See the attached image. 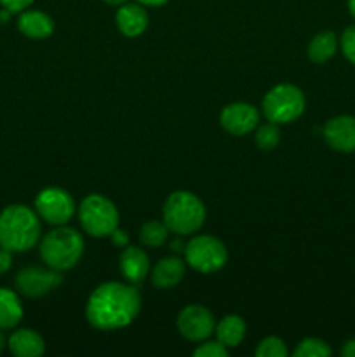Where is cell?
<instances>
[{
    "mask_svg": "<svg viewBox=\"0 0 355 357\" xmlns=\"http://www.w3.org/2000/svg\"><path fill=\"white\" fill-rule=\"evenodd\" d=\"M141 296L134 286L122 282H104L90 293L87 300L86 316L90 326L101 331L118 330L129 326L138 317Z\"/></svg>",
    "mask_w": 355,
    "mask_h": 357,
    "instance_id": "6da1fadb",
    "label": "cell"
},
{
    "mask_svg": "<svg viewBox=\"0 0 355 357\" xmlns=\"http://www.w3.org/2000/svg\"><path fill=\"white\" fill-rule=\"evenodd\" d=\"M40 220L23 204H10L0 213V246L13 253L30 251L40 239Z\"/></svg>",
    "mask_w": 355,
    "mask_h": 357,
    "instance_id": "7a4b0ae2",
    "label": "cell"
},
{
    "mask_svg": "<svg viewBox=\"0 0 355 357\" xmlns=\"http://www.w3.org/2000/svg\"><path fill=\"white\" fill-rule=\"evenodd\" d=\"M162 213L169 232L178 236H190L200 230L205 222V206L197 195L187 190L173 192L167 197Z\"/></svg>",
    "mask_w": 355,
    "mask_h": 357,
    "instance_id": "3957f363",
    "label": "cell"
},
{
    "mask_svg": "<svg viewBox=\"0 0 355 357\" xmlns=\"http://www.w3.org/2000/svg\"><path fill=\"white\" fill-rule=\"evenodd\" d=\"M84 253V239L72 227L59 225L45 234L40 243V258L47 267L56 271L73 268Z\"/></svg>",
    "mask_w": 355,
    "mask_h": 357,
    "instance_id": "277c9868",
    "label": "cell"
},
{
    "mask_svg": "<svg viewBox=\"0 0 355 357\" xmlns=\"http://www.w3.org/2000/svg\"><path fill=\"white\" fill-rule=\"evenodd\" d=\"M265 117L275 124H287L301 117L305 112V94L292 84H278L263 98Z\"/></svg>",
    "mask_w": 355,
    "mask_h": 357,
    "instance_id": "5b68a950",
    "label": "cell"
},
{
    "mask_svg": "<svg viewBox=\"0 0 355 357\" xmlns=\"http://www.w3.org/2000/svg\"><path fill=\"white\" fill-rule=\"evenodd\" d=\"M79 220L84 232L93 237H110L118 229V209L104 195H87L79 209Z\"/></svg>",
    "mask_w": 355,
    "mask_h": 357,
    "instance_id": "8992f818",
    "label": "cell"
},
{
    "mask_svg": "<svg viewBox=\"0 0 355 357\" xmlns=\"http://www.w3.org/2000/svg\"><path fill=\"white\" fill-rule=\"evenodd\" d=\"M184 258L194 271L212 274L225 267L228 251L225 244L212 236H197L184 246Z\"/></svg>",
    "mask_w": 355,
    "mask_h": 357,
    "instance_id": "52a82bcc",
    "label": "cell"
},
{
    "mask_svg": "<svg viewBox=\"0 0 355 357\" xmlns=\"http://www.w3.org/2000/svg\"><path fill=\"white\" fill-rule=\"evenodd\" d=\"M35 211L51 225H65L75 215V202L72 195L58 187H47L35 199Z\"/></svg>",
    "mask_w": 355,
    "mask_h": 357,
    "instance_id": "ba28073f",
    "label": "cell"
},
{
    "mask_svg": "<svg viewBox=\"0 0 355 357\" xmlns=\"http://www.w3.org/2000/svg\"><path fill=\"white\" fill-rule=\"evenodd\" d=\"M63 282L61 271L51 267H26L16 274L14 284L21 295L28 298H40L59 288Z\"/></svg>",
    "mask_w": 355,
    "mask_h": 357,
    "instance_id": "9c48e42d",
    "label": "cell"
},
{
    "mask_svg": "<svg viewBox=\"0 0 355 357\" xmlns=\"http://www.w3.org/2000/svg\"><path fill=\"white\" fill-rule=\"evenodd\" d=\"M178 331L190 342H204L216 330L211 310L202 305H188L178 316Z\"/></svg>",
    "mask_w": 355,
    "mask_h": 357,
    "instance_id": "30bf717a",
    "label": "cell"
},
{
    "mask_svg": "<svg viewBox=\"0 0 355 357\" xmlns=\"http://www.w3.org/2000/svg\"><path fill=\"white\" fill-rule=\"evenodd\" d=\"M223 129L233 136H244L256 129L260 122V112L249 103H232L223 108L219 115Z\"/></svg>",
    "mask_w": 355,
    "mask_h": 357,
    "instance_id": "8fae6325",
    "label": "cell"
},
{
    "mask_svg": "<svg viewBox=\"0 0 355 357\" xmlns=\"http://www.w3.org/2000/svg\"><path fill=\"white\" fill-rule=\"evenodd\" d=\"M322 135L327 145L336 152H355V117L352 115H338L329 119L324 126Z\"/></svg>",
    "mask_w": 355,
    "mask_h": 357,
    "instance_id": "7c38bea8",
    "label": "cell"
},
{
    "mask_svg": "<svg viewBox=\"0 0 355 357\" xmlns=\"http://www.w3.org/2000/svg\"><path fill=\"white\" fill-rule=\"evenodd\" d=\"M118 267L131 284H141L150 272V260L141 248L125 246L118 258Z\"/></svg>",
    "mask_w": 355,
    "mask_h": 357,
    "instance_id": "4fadbf2b",
    "label": "cell"
},
{
    "mask_svg": "<svg viewBox=\"0 0 355 357\" xmlns=\"http://www.w3.org/2000/svg\"><path fill=\"white\" fill-rule=\"evenodd\" d=\"M118 31L125 37H139L148 28V13L141 3H124L115 16Z\"/></svg>",
    "mask_w": 355,
    "mask_h": 357,
    "instance_id": "5bb4252c",
    "label": "cell"
},
{
    "mask_svg": "<svg viewBox=\"0 0 355 357\" xmlns=\"http://www.w3.org/2000/svg\"><path fill=\"white\" fill-rule=\"evenodd\" d=\"M17 28L31 40H44L54 31V21L42 10H23L17 20Z\"/></svg>",
    "mask_w": 355,
    "mask_h": 357,
    "instance_id": "9a60e30c",
    "label": "cell"
},
{
    "mask_svg": "<svg viewBox=\"0 0 355 357\" xmlns=\"http://www.w3.org/2000/svg\"><path fill=\"white\" fill-rule=\"evenodd\" d=\"M7 345L16 357H38L45 352L44 338L30 328L14 331L7 340Z\"/></svg>",
    "mask_w": 355,
    "mask_h": 357,
    "instance_id": "2e32d148",
    "label": "cell"
},
{
    "mask_svg": "<svg viewBox=\"0 0 355 357\" xmlns=\"http://www.w3.org/2000/svg\"><path fill=\"white\" fill-rule=\"evenodd\" d=\"M184 261L180 257L162 258L152 271V282L159 289L174 288L184 278Z\"/></svg>",
    "mask_w": 355,
    "mask_h": 357,
    "instance_id": "e0dca14e",
    "label": "cell"
},
{
    "mask_svg": "<svg viewBox=\"0 0 355 357\" xmlns=\"http://www.w3.org/2000/svg\"><path fill=\"white\" fill-rule=\"evenodd\" d=\"M23 319V305L19 296L7 288H0V328L13 330Z\"/></svg>",
    "mask_w": 355,
    "mask_h": 357,
    "instance_id": "ac0fdd59",
    "label": "cell"
},
{
    "mask_svg": "<svg viewBox=\"0 0 355 357\" xmlns=\"http://www.w3.org/2000/svg\"><path fill=\"white\" fill-rule=\"evenodd\" d=\"M246 323L240 316L230 314L225 316L216 326V337L225 347H239L246 337Z\"/></svg>",
    "mask_w": 355,
    "mask_h": 357,
    "instance_id": "d6986e66",
    "label": "cell"
},
{
    "mask_svg": "<svg viewBox=\"0 0 355 357\" xmlns=\"http://www.w3.org/2000/svg\"><path fill=\"white\" fill-rule=\"evenodd\" d=\"M338 51V38L333 31H320L315 37L310 40L308 44V58L310 61L317 63H326L336 54Z\"/></svg>",
    "mask_w": 355,
    "mask_h": 357,
    "instance_id": "ffe728a7",
    "label": "cell"
},
{
    "mask_svg": "<svg viewBox=\"0 0 355 357\" xmlns=\"http://www.w3.org/2000/svg\"><path fill=\"white\" fill-rule=\"evenodd\" d=\"M167 234H169V229L164 222H146L145 225L141 227V232H139V239L145 246L148 248H160L167 239Z\"/></svg>",
    "mask_w": 355,
    "mask_h": 357,
    "instance_id": "44dd1931",
    "label": "cell"
},
{
    "mask_svg": "<svg viewBox=\"0 0 355 357\" xmlns=\"http://www.w3.org/2000/svg\"><path fill=\"white\" fill-rule=\"evenodd\" d=\"M256 145L260 150H265V152H270L281 142V131H278V126L275 122H268V124H263L258 128L256 136Z\"/></svg>",
    "mask_w": 355,
    "mask_h": 357,
    "instance_id": "7402d4cb",
    "label": "cell"
},
{
    "mask_svg": "<svg viewBox=\"0 0 355 357\" xmlns=\"http://www.w3.org/2000/svg\"><path fill=\"white\" fill-rule=\"evenodd\" d=\"M331 354V347L320 338H305L294 351V357H329Z\"/></svg>",
    "mask_w": 355,
    "mask_h": 357,
    "instance_id": "603a6c76",
    "label": "cell"
},
{
    "mask_svg": "<svg viewBox=\"0 0 355 357\" xmlns=\"http://www.w3.org/2000/svg\"><path fill=\"white\" fill-rule=\"evenodd\" d=\"M258 357H284L287 356V347L284 342L277 337H267L258 344L256 347Z\"/></svg>",
    "mask_w": 355,
    "mask_h": 357,
    "instance_id": "cb8c5ba5",
    "label": "cell"
},
{
    "mask_svg": "<svg viewBox=\"0 0 355 357\" xmlns=\"http://www.w3.org/2000/svg\"><path fill=\"white\" fill-rule=\"evenodd\" d=\"M340 47L345 58H347L352 65H355V24L345 28L343 33H341L340 37Z\"/></svg>",
    "mask_w": 355,
    "mask_h": 357,
    "instance_id": "d4e9b609",
    "label": "cell"
},
{
    "mask_svg": "<svg viewBox=\"0 0 355 357\" xmlns=\"http://www.w3.org/2000/svg\"><path fill=\"white\" fill-rule=\"evenodd\" d=\"M195 357H226L228 356V347L221 344V342H205L200 344L194 351Z\"/></svg>",
    "mask_w": 355,
    "mask_h": 357,
    "instance_id": "484cf974",
    "label": "cell"
},
{
    "mask_svg": "<svg viewBox=\"0 0 355 357\" xmlns=\"http://www.w3.org/2000/svg\"><path fill=\"white\" fill-rule=\"evenodd\" d=\"M33 3V0H0V6L3 7V9L10 10V13H23L24 9H28V7Z\"/></svg>",
    "mask_w": 355,
    "mask_h": 357,
    "instance_id": "4316f807",
    "label": "cell"
},
{
    "mask_svg": "<svg viewBox=\"0 0 355 357\" xmlns=\"http://www.w3.org/2000/svg\"><path fill=\"white\" fill-rule=\"evenodd\" d=\"M10 267H13V251L0 246V275L6 274Z\"/></svg>",
    "mask_w": 355,
    "mask_h": 357,
    "instance_id": "83f0119b",
    "label": "cell"
},
{
    "mask_svg": "<svg viewBox=\"0 0 355 357\" xmlns=\"http://www.w3.org/2000/svg\"><path fill=\"white\" fill-rule=\"evenodd\" d=\"M110 237H111V243H113V246H117V248L129 246V236L125 230L115 229L113 232H111Z\"/></svg>",
    "mask_w": 355,
    "mask_h": 357,
    "instance_id": "f1b7e54d",
    "label": "cell"
},
{
    "mask_svg": "<svg viewBox=\"0 0 355 357\" xmlns=\"http://www.w3.org/2000/svg\"><path fill=\"white\" fill-rule=\"evenodd\" d=\"M341 356L343 357H355V338L347 340L341 347Z\"/></svg>",
    "mask_w": 355,
    "mask_h": 357,
    "instance_id": "f546056e",
    "label": "cell"
},
{
    "mask_svg": "<svg viewBox=\"0 0 355 357\" xmlns=\"http://www.w3.org/2000/svg\"><path fill=\"white\" fill-rule=\"evenodd\" d=\"M184 246H187V244L183 243V241H173V243H171V250L174 251V253H184Z\"/></svg>",
    "mask_w": 355,
    "mask_h": 357,
    "instance_id": "4dcf8cb0",
    "label": "cell"
},
{
    "mask_svg": "<svg viewBox=\"0 0 355 357\" xmlns=\"http://www.w3.org/2000/svg\"><path fill=\"white\" fill-rule=\"evenodd\" d=\"M141 6H150V7H159V6H164V3H167L169 0H138Z\"/></svg>",
    "mask_w": 355,
    "mask_h": 357,
    "instance_id": "1f68e13d",
    "label": "cell"
},
{
    "mask_svg": "<svg viewBox=\"0 0 355 357\" xmlns=\"http://www.w3.org/2000/svg\"><path fill=\"white\" fill-rule=\"evenodd\" d=\"M6 345H7V338H6V335H3V330L0 328V352L6 349Z\"/></svg>",
    "mask_w": 355,
    "mask_h": 357,
    "instance_id": "d6a6232c",
    "label": "cell"
},
{
    "mask_svg": "<svg viewBox=\"0 0 355 357\" xmlns=\"http://www.w3.org/2000/svg\"><path fill=\"white\" fill-rule=\"evenodd\" d=\"M104 2L108 3V6H124V3H127V0H104Z\"/></svg>",
    "mask_w": 355,
    "mask_h": 357,
    "instance_id": "836d02e7",
    "label": "cell"
},
{
    "mask_svg": "<svg viewBox=\"0 0 355 357\" xmlns=\"http://www.w3.org/2000/svg\"><path fill=\"white\" fill-rule=\"evenodd\" d=\"M348 10H350L352 16L355 17V0H348Z\"/></svg>",
    "mask_w": 355,
    "mask_h": 357,
    "instance_id": "e575fe53",
    "label": "cell"
}]
</instances>
